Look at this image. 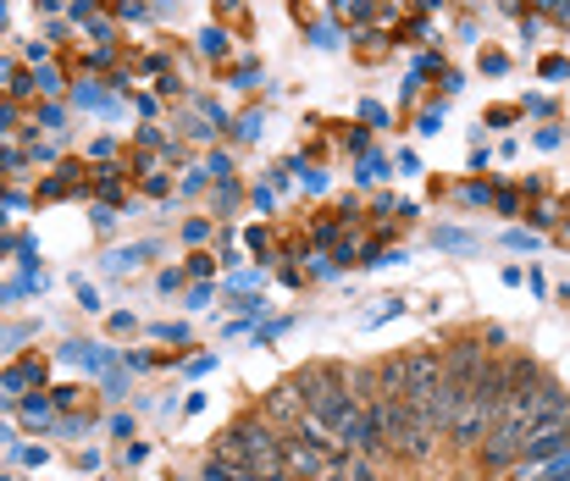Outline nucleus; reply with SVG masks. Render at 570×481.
<instances>
[{
  "instance_id": "obj_7",
  "label": "nucleus",
  "mask_w": 570,
  "mask_h": 481,
  "mask_svg": "<svg viewBox=\"0 0 570 481\" xmlns=\"http://www.w3.org/2000/svg\"><path fill=\"white\" fill-rule=\"evenodd\" d=\"M39 376H45V365H39V360H22V365L0 371V393H17V387H28V382H39Z\"/></svg>"
},
{
  "instance_id": "obj_2",
  "label": "nucleus",
  "mask_w": 570,
  "mask_h": 481,
  "mask_svg": "<svg viewBox=\"0 0 570 481\" xmlns=\"http://www.w3.org/2000/svg\"><path fill=\"white\" fill-rule=\"evenodd\" d=\"M216 460L227 471H255L261 481H294L288 477V460H283V432L266 426V421H238L216 443Z\"/></svg>"
},
{
  "instance_id": "obj_9",
  "label": "nucleus",
  "mask_w": 570,
  "mask_h": 481,
  "mask_svg": "<svg viewBox=\"0 0 570 481\" xmlns=\"http://www.w3.org/2000/svg\"><path fill=\"white\" fill-rule=\"evenodd\" d=\"M199 45H205V50H210V56H222V50H227V39H222V33H216V28H210V33H205V39H199Z\"/></svg>"
},
{
  "instance_id": "obj_4",
  "label": "nucleus",
  "mask_w": 570,
  "mask_h": 481,
  "mask_svg": "<svg viewBox=\"0 0 570 481\" xmlns=\"http://www.w3.org/2000/svg\"><path fill=\"white\" fill-rule=\"evenodd\" d=\"M399 371H404V393L399 399H421V393H432L443 382V354L438 349H410L399 360Z\"/></svg>"
},
{
  "instance_id": "obj_10",
  "label": "nucleus",
  "mask_w": 570,
  "mask_h": 481,
  "mask_svg": "<svg viewBox=\"0 0 570 481\" xmlns=\"http://www.w3.org/2000/svg\"><path fill=\"white\" fill-rule=\"evenodd\" d=\"M438 244H443V249H465L471 238H465V233H438Z\"/></svg>"
},
{
  "instance_id": "obj_6",
  "label": "nucleus",
  "mask_w": 570,
  "mask_h": 481,
  "mask_svg": "<svg viewBox=\"0 0 570 481\" xmlns=\"http://www.w3.org/2000/svg\"><path fill=\"white\" fill-rule=\"evenodd\" d=\"M510 481H570V449L549 454V460H521L510 465Z\"/></svg>"
},
{
  "instance_id": "obj_8",
  "label": "nucleus",
  "mask_w": 570,
  "mask_h": 481,
  "mask_svg": "<svg viewBox=\"0 0 570 481\" xmlns=\"http://www.w3.org/2000/svg\"><path fill=\"white\" fill-rule=\"evenodd\" d=\"M350 481H377V471H372V460H366V454L350 465Z\"/></svg>"
},
{
  "instance_id": "obj_1",
  "label": "nucleus",
  "mask_w": 570,
  "mask_h": 481,
  "mask_svg": "<svg viewBox=\"0 0 570 481\" xmlns=\"http://www.w3.org/2000/svg\"><path fill=\"white\" fill-rule=\"evenodd\" d=\"M554 421H570V399L554 382H538V387L527 382V387H515V393L504 399V410H499L488 443H482V465H488V471H510V465L521 460L527 438H532L538 426H554Z\"/></svg>"
},
{
  "instance_id": "obj_5",
  "label": "nucleus",
  "mask_w": 570,
  "mask_h": 481,
  "mask_svg": "<svg viewBox=\"0 0 570 481\" xmlns=\"http://www.w3.org/2000/svg\"><path fill=\"white\" fill-rule=\"evenodd\" d=\"M482 365H488L482 343H454V349L443 354V382H454V387H471V382L482 376Z\"/></svg>"
},
{
  "instance_id": "obj_3",
  "label": "nucleus",
  "mask_w": 570,
  "mask_h": 481,
  "mask_svg": "<svg viewBox=\"0 0 570 481\" xmlns=\"http://www.w3.org/2000/svg\"><path fill=\"white\" fill-rule=\"evenodd\" d=\"M283 460H288L294 481H350V454L311 443L305 432H283Z\"/></svg>"
}]
</instances>
